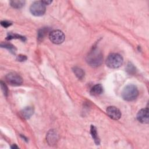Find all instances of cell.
<instances>
[{
  "label": "cell",
  "mask_w": 149,
  "mask_h": 149,
  "mask_svg": "<svg viewBox=\"0 0 149 149\" xmlns=\"http://www.w3.org/2000/svg\"><path fill=\"white\" fill-rule=\"evenodd\" d=\"M139 95L137 87L133 84L127 85L122 92V97L123 100L127 101H131L135 100Z\"/></svg>",
  "instance_id": "cell-2"
},
{
  "label": "cell",
  "mask_w": 149,
  "mask_h": 149,
  "mask_svg": "<svg viewBox=\"0 0 149 149\" xmlns=\"http://www.w3.org/2000/svg\"><path fill=\"white\" fill-rule=\"evenodd\" d=\"M137 120L142 123H148V109L143 108L140 110L137 114Z\"/></svg>",
  "instance_id": "cell-8"
},
{
  "label": "cell",
  "mask_w": 149,
  "mask_h": 149,
  "mask_svg": "<svg viewBox=\"0 0 149 149\" xmlns=\"http://www.w3.org/2000/svg\"><path fill=\"white\" fill-rule=\"evenodd\" d=\"M90 133L93 139L94 140L96 145H99L100 144V140L98 136V133L97 132V129L94 125H91L90 127Z\"/></svg>",
  "instance_id": "cell-12"
},
{
  "label": "cell",
  "mask_w": 149,
  "mask_h": 149,
  "mask_svg": "<svg viewBox=\"0 0 149 149\" xmlns=\"http://www.w3.org/2000/svg\"><path fill=\"white\" fill-rule=\"evenodd\" d=\"M12 38H20V39L22 40L23 41H24L26 40L24 37L17 35V34H10L6 38L7 40H11Z\"/></svg>",
  "instance_id": "cell-17"
},
{
  "label": "cell",
  "mask_w": 149,
  "mask_h": 149,
  "mask_svg": "<svg viewBox=\"0 0 149 149\" xmlns=\"http://www.w3.org/2000/svg\"><path fill=\"white\" fill-rule=\"evenodd\" d=\"M47 141L49 145L54 146L57 143L58 139V136L55 130H50L47 134Z\"/></svg>",
  "instance_id": "cell-9"
},
{
  "label": "cell",
  "mask_w": 149,
  "mask_h": 149,
  "mask_svg": "<svg viewBox=\"0 0 149 149\" xmlns=\"http://www.w3.org/2000/svg\"><path fill=\"white\" fill-rule=\"evenodd\" d=\"M34 113V109L31 107H26L20 111L21 116L26 119H29Z\"/></svg>",
  "instance_id": "cell-10"
},
{
  "label": "cell",
  "mask_w": 149,
  "mask_h": 149,
  "mask_svg": "<svg viewBox=\"0 0 149 149\" xmlns=\"http://www.w3.org/2000/svg\"><path fill=\"white\" fill-rule=\"evenodd\" d=\"M24 3H25V1L22 0H13L10 2V4L11 6L16 9L21 8L22 6H24Z\"/></svg>",
  "instance_id": "cell-13"
},
{
  "label": "cell",
  "mask_w": 149,
  "mask_h": 149,
  "mask_svg": "<svg viewBox=\"0 0 149 149\" xmlns=\"http://www.w3.org/2000/svg\"><path fill=\"white\" fill-rule=\"evenodd\" d=\"M73 72L75 74V75L80 79H81L84 76V72L83 70V69H80L78 67H74L73 68Z\"/></svg>",
  "instance_id": "cell-15"
},
{
  "label": "cell",
  "mask_w": 149,
  "mask_h": 149,
  "mask_svg": "<svg viewBox=\"0 0 149 149\" xmlns=\"http://www.w3.org/2000/svg\"><path fill=\"white\" fill-rule=\"evenodd\" d=\"M30 11L34 16H42L45 12V5L42 2V1H35L31 5Z\"/></svg>",
  "instance_id": "cell-4"
},
{
  "label": "cell",
  "mask_w": 149,
  "mask_h": 149,
  "mask_svg": "<svg viewBox=\"0 0 149 149\" xmlns=\"http://www.w3.org/2000/svg\"><path fill=\"white\" fill-rule=\"evenodd\" d=\"M6 81L12 86H19L23 83L22 78L15 72H10L6 74Z\"/></svg>",
  "instance_id": "cell-6"
},
{
  "label": "cell",
  "mask_w": 149,
  "mask_h": 149,
  "mask_svg": "<svg viewBox=\"0 0 149 149\" xmlns=\"http://www.w3.org/2000/svg\"><path fill=\"white\" fill-rule=\"evenodd\" d=\"M65 34L59 30H55L51 31L49 34V38L50 41L55 44H60L65 40Z\"/></svg>",
  "instance_id": "cell-5"
},
{
  "label": "cell",
  "mask_w": 149,
  "mask_h": 149,
  "mask_svg": "<svg viewBox=\"0 0 149 149\" xmlns=\"http://www.w3.org/2000/svg\"><path fill=\"white\" fill-rule=\"evenodd\" d=\"M107 115L112 119L114 120H118L121 117V112L120 110L115 107L110 106L107 108Z\"/></svg>",
  "instance_id": "cell-7"
},
{
  "label": "cell",
  "mask_w": 149,
  "mask_h": 149,
  "mask_svg": "<svg viewBox=\"0 0 149 149\" xmlns=\"http://www.w3.org/2000/svg\"><path fill=\"white\" fill-rule=\"evenodd\" d=\"M17 59L19 61L22 62V61H24L25 60L27 59V57L25 55H19L17 56Z\"/></svg>",
  "instance_id": "cell-21"
},
{
  "label": "cell",
  "mask_w": 149,
  "mask_h": 149,
  "mask_svg": "<svg viewBox=\"0 0 149 149\" xmlns=\"http://www.w3.org/2000/svg\"><path fill=\"white\" fill-rule=\"evenodd\" d=\"M1 25H2L3 27H5V28L8 27L10 26L12 24V23H11L10 22H8V21H2L1 23Z\"/></svg>",
  "instance_id": "cell-20"
},
{
  "label": "cell",
  "mask_w": 149,
  "mask_h": 149,
  "mask_svg": "<svg viewBox=\"0 0 149 149\" xmlns=\"http://www.w3.org/2000/svg\"><path fill=\"white\" fill-rule=\"evenodd\" d=\"M102 92H103V87L100 84H97L94 86L90 90V94L94 96H98L101 94Z\"/></svg>",
  "instance_id": "cell-11"
},
{
  "label": "cell",
  "mask_w": 149,
  "mask_h": 149,
  "mask_svg": "<svg viewBox=\"0 0 149 149\" xmlns=\"http://www.w3.org/2000/svg\"><path fill=\"white\" fill-rule=\"evenodd\" d=\"M123 62V58L120 54L112 53L108 56L105 61V63L108 67L116 69L119 68L122 65Z\"/></svg>",
  "instance_id": "cell-3"
},
{
  "label": "cell",
  "mask_w": 149,
  "mask_h": 149,
  "mask_svg": "<svg viewBox=\"0 0 149 149\" xmlns=\"http://www.w3.org/2000/svg\"><path fill=\"white\" fill-rule=\"evenodd\" d=\"M49 31V28L48 27H44L41 29H40L38 32V40L39 41H42L44 38L45 36L47 34V33Z\"/></svg>",
  "instance_id": "cell-14"
},
{
  "label": "cell",
  "mask_w": 149,
  "mask_h": 149,
  "mask_svg": "<svg viewBox=\"0 0 149 149\" xmlns=\"http://www.w3.org/2000/svg\"><path fill=\"white\" fill-rule=\"evenodd\" d=\"M42 2L46 5H49L51 3H52V1H42Z\"/></svg>",
  "instance_id": "cell-22"
},
{
  "label": "cell",
  "mask_w": 149,
  "mask_h": 149,
  "mask_svg": "<svg viewBox=\"0 0 149 149\" xmlns=\"http://www.w3.org/2000/svg\"><path fill=\"white\" fill-rule=\"evenodd\" d=\"M1 47L7 48V49H9L10 52H13V53H14V54H15V52L16 48H15V46H13V45H12V44H10L2 43V44H1Z\"/></svg>",
  "instance_id": "cell-16"
},
{
  "label": "cell",
  "mask_w": 149,
  "mask_h": 149,
  "mask_svg": "<svg viewBox=\"0 0 149 149\" xmlns=\"http://www.w3.org/2000/svg\"><path fill=\"white\" fill-rule=\"evenodd\" d=\"M12 148H18V147L16 146V144H13L12 146H11Z\"/></svg>",
  "instance_id": "cell-23"
},
{
  "label": "cell",
  "mask_w": 149,
  "mask_h": 149,
  "mask_svg": "<svg viewBox=\"0 0 149 149\" xmlns=\"http://www.w3.org/2000/svg\"><path fill=\"white\" fill-rule=\"evenodd\" d=\"M87 62L92 67H98L102 64L103 61L102 54L97 48H94L87 56Z\"/></svg>",
  "instance_id": "cell-1"
},
{
  "label": "cell",
  "mask_w": 149,
  "mask_h": 149,
  "mask_svg": "<svg viewBox=\"0 0 149 149\" xmlns=\"http://www.w3.org/2000/svg\"><path fill=\"white\" fill-rule=\"evenodd\" d=\"M128 65L127 67V72H129L130 73H132L134 72V71H135V68H134V67L133 66V65H132V64H129V65Z\"/></svg>",
  "instance_id": "cell-19"
},
{
  "label": "cell",
  "mask_w": 149,
  "mask_h": 149,
  "mask_svg": "<svg viewBox=\"0 0 149 149\" xmlns=\"http://www.w3.org/2000/svg\"><path fill=\"white\" fill-rule=\"evenodd\" d=\"M1 89L3 93V94L5 96H7L8 95V87L6 86V84L2 81H1Z\"/></svg>",
  "instance_id": "cell-18"
}]
</instances>
